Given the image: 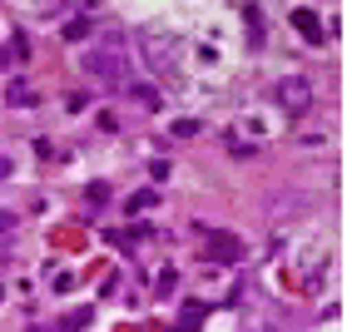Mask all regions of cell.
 Here are the masks:
<instances>
[{
  "mask_svg": "<svg viewBox=\"0 0 352 332\" xmlns=\"http://www.w3.org/2000/svg\"><path fill=\"white\" fill-rule=\"evenodd\" d=\"M85 65H89V75H100V80H109V85H124V80H129V65L120 60V50H95Z\"/></svg>",
  "mask_w": 352,
  "mask_h": 332,
  "instance_id": "cell-2",
  "label": "cell"
},
{
  "mask_svg": "<svg viewBox=\"0 0 352 332\" xmlns=\"http://www.w3.org/2000/svg\"><path fill=\"white\" fill-rule=\"evenodd\" d=\"M85 199H89V208H104V203H109V184H89Z\"/></svg>",
  "mask_w": 352,
  "mask_h": 332,
  "instance_id": "cell-9",
  "label": "cell"
},
{
  "mask_svg": "<svg viewBox=\"0 0 352 332\" xmlns=\"http://www.w3.org/2000/svg\"><path fill=\"white\" fill-rule=\"evenodd\" d=\"M273 100H278V109L302 114V109L313 104V80H308V75H283V80H273Z\"/></svg>",
  "mask_w": 352,
  "mask_h": 332,
  "instance_id": "cell-1",
  "label": "cell"
},
{
  "mask_svg": "<svg viewBox=\"0 0 352 332\" xmlns=\"http://www.w3.org/2000/svg\"><path fill=\"white\" fill-rule=\"evenodd\" d=\"M139 45H144L149 65H169V50H174V40H169V35H139Z\"/></svg>",
  "mask_w": 352,
  "mask_h": 332,
  "instance_id": "cell-4",
  "label": "cell"
},
{
  "mask_svg": "<svg viewBox=\"0 0 352 332\" xmlns=\"http://www.w3.org/2000/svg\"><path fill=\"white\" fill-rule=\"evenodd\" d=\"M10 169H15V164H10V154H0V179H10Z\"/></svg>",
  "mask_w": 352,
  "mask_h": 332,
  "instance_id": "cell-13",
  "label": "cell"
},
{
  "mask_svg": "<svg viewBox=\"0 0 352 332\" xmlns=\"http://www.w3.org/2000/svg\"><path fill=\"white\" fill-rule=\"evenodd\" d=\"M6 100H10L15 109H30V104H35V89H30L25 80H10V89H6Z\"/></svg>",
  "mask_w": 352,
  "mask_h": 332,
  "instance_id": "cell-6",
  "label": "cell"
},
{
  "mask_svg": "<svg viewBox=\"0 0 352 332\" xmlns=\"http://www.w3.org/2000/svg\"><path fill=\"white\" fill-rule=\"evenodd\" d=\"M30 332H60V327H30Z\"/></svg>",
  "mask_w": 352,
  "mask_h": 332,
  "instance_id": "cell-14",
  "label": "cell"
},
{
  "mask_svg": "<svg viewBox=\"0 0 352 332\" xmlns=\"http://www.w3.org/2000/svg\"><path fill=\"white\" fill-rule=\"evenodd\" d=\"M65 109H69V114H80V109H89V94H80V89H75V94H69V100H65Z\"/></svg>",
  "mask_w": 352,
  "mask_h": 332,
  "instance_id": "cell-11",
  "label": "cell"
},
{
  "mask_svg": "<svg viewBox=\"0 0 352 332\" xmlns=\"http://www.w3.org/2000/svg\"><path fill=\"white\" fill-rule=\"evenodd\" d=\"M89 35V20H69L65 25V40H85Z\"/></svg>",
  "mask_w": 352,
  "mask_h": 332,
  "instance_id": "cell-10",
  "label": "cell"
},
{
  "mask_svg": "<svg viewBox=\"0 0 352 332\" xmlns=\"http://www.w3.org/2000/svg\"><path fill=\"white\" fill-rule=\"evenodd\" d=\"M293 30H298L302 40H313V45L322 40V25H318V15H313V10H293Z\"/></svg>",
  "mask_w": 352,
  "mask_h": 332,
  "instance_id": "cell-5",
  "label": "cell"
},
{
  "mask_svg": "<svg viewBox=\"0 0 352 332\" xmlns=\"http://www.w3.org/2000/svg\"><path fill=\"white\" fill-rule=\"evenodd\" d=\"M154 203H159L154 188H139V194H129V199H124V213H144V208H154Z\"/></svg>",
  "mask_w": 352,
  "mask_h": 332,
  "instance_id": "cell-7",
  "label": "cell"
},
{
  "mask_svg": "<svg viewBox=\"0 0 352 332\" xmlns=\"http://www.w3.org/2000/svg\"><path fill=\"white\" fill-rule=\"evenodd\" d=\"M174 134H179V139H189V134H199V120H179V124H174Z\"/></svg>",
  "mask_w": 352,
  "mask_h": 332,
  "instance_id": "cell-12",
  "label": "cell"
},
{
  "mask_svg": "<svg viewBox=\"0 0 352 332\" xmlns=\"http://www.w3.org/2000/svg\"><path fill=\"white\" fill-rule=\"evenodd\" d=\"M208 258H214V263H243L248 243L239 239V233H208Z\"/></svg>",
  "mask_w": 352,
  "mask_h": 332,
  "instance_id": "cell-3",
  "label": "cell"
},
{
  "mask_svg": "<svg viewBox=\"0 0 352 332\" xmlns=\"http://www.w3.org/2000/svg\"><path fill=\"white\" fill-rule=\"evenodd\" d=\"M243 332H283V322H278V318L268 313V318H253V322H248Z\"/></svg>",
  "mask_w": 352,
  "mask_h": 332,
  "instance_id": "cell-8",
  "label": "cell"
}]
</instances>
